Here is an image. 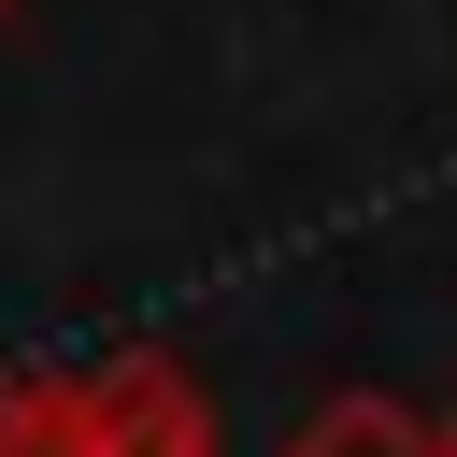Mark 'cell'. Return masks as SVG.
Instances as JSON below:
<instances>
[{
	"mask_svg": "<svg viewBox=\"0 0 457 457\" xmlns=\"http://www.w3.org/2000/svg\"><path fill=\"white\" fill-rule=\"evenodd\" d=\"M286 457H443V428L414 400H386V386H343V400H314L286 428Z\"/></svg>",
	"mask_w": 457,
	"mask_h": 457,
	"instance_id": "cell-2",
	"label": "cell"
},
{
	"mask_svg": "<svg viewBox=\"0 0 457 457\" xmlns=\"http://www.w3.org/2000/svg\"><path fill=\"white\" fill-rule=\"evenodd\" d=\"M0 457H14V371H0Z\"/></svg>",
	"mask_w": 457,
	"mask_h": 457,
	"instance_id": "cell-3",
	"label": "cell"
},
{
	"mask_svg": "<svg viewBox=\"0 0 457 457\" xmlns=\"http://www.w3.org/2000/svg\"><path fill=\"white\" fill-rule=\"evenodd\" d=\"M14 457H228V428L171 357H86V371H14Z\"/></svg>",
	"mask_w": 457,
	"mask_h": 457,
	"instance_id": "cell-1",
	"label": "cell"
},
{
	"mask_svg": "<svg viewBox=\"0 0 457 457\" xmlns=\"http://www.w3.org/2000/svg\"><path fill=\"white\" fill-rule=\"evenodd\" d=\"M428 428H443V457H457V400H443V414H428Z\"/></svg>",
	"mask_w": 457,
	"mask_h": 457,
	"instance_id": "cell-4",
	"label": "cell"
},
{
	"mask_svg": "<svg viewBox=\"0 0 457 457\" xmlns=\"http://www.w3.org/2000/svg\"><path fill=\"white\" fill-rule=\"evenodd\" d=\"M0 14H29V0H0Z\"/></svg>",
	"mask_w": 457,
	"mask_h": 457,
	"instance_id": "cell-5",
	"label": "cell"
}]
</instances>
